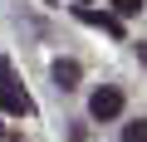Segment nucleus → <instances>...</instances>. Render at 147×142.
Returning <instances> with one entry per match:
<instances>
[{
    "instance_id": "obj_1",
    "label": "nucleus",
    "mask_w": 147,
    "mask_h": 142,
    "mask_svg": "<svg viewBox=\"0 0 147 142\" xmlns=\"http://www.w3.org/2000/svg\"><path fill=\"white\" fill-rule=\"evenodd\" d=\"M0 108H5L10 118H25L30 113V93L15 83V69L10 64H0Z\"/></svg>"
},
{
    "instance_id": "obj_2",
    "label": "nucleus",
    "mask_w": 147,
    "mask_h": 142,
    "mask_svg": "<svg viewBox=\"0 0 147 142\" xmlns=\"http://www.w3.org/2000/svg\"><path fill=\"white\" fill-rule=\"evenodd\" d=\"M88 113H93L98 122H108V118H118V113H123V93H118V88H98V93L88 98Z\"/></svg>"
},
{
    "instance_id": "obj_3",
    "label": "nucleus",
    "mask_w": 147,
    "mask_h": 142,
    "mask_svg": "<svg viewBox=\"0 0 147 142\" xmlns=\"http://www.w3.org/2000/svg\"><path fill=\"white\" fill-rule=\"evenodd\" d=\"M79 20H84V25H98V30H108V34H123V20H118V15H98V10H79Z\"/></svg>"
},
{
    "instance_id": "obj_4",
    "label": "nucleus",
    "mask_w": 147,
    "mask_h": 142,
    "mask_svg": "<svg viewBox=\"0 0 147 142\" xmlns=\"http://www.w3.org/2000/svg\"><path fill=\"white\" fill-rule=\"evenodd\" d=\"M54 83L59 88H74V83H79V64H74V59H59L54 64Z\"/></svg>"
},
{
    "instance_id": "obj_5",
    "label": "nucleus",
    "mask_w": 147,
    "mask_h": 142,
    "mask_svg": "<svg viewBox=\"0 0 147 142\" xmlns=\"http://www.w3.org/2000/svg\"><path fill=\"white\" fill-rule=\"evenodd\" d=\"M123 142H147V122H127L123 127Z\"/></svg>"
},
{
    "instance_id": "obj_6",
    "label": "nucleus",
    "mask_w": 147,
    "mask_h": 142,
    "mask_svg": "<svg viewBox=\"0 0 147 142\" xmlns=\"http://www.w3.org/2000/svg\"><path fill=\"white\" fill-rule=\"evenodd\" d=\"M137 5H142V0H113V10H118V15H137Z\"/></svg>"
},
{
    "instance_id": "obj_7",
    "label": "nucleus",
    "mask_w": 147,
    "mask_h": 142,
    "mask_svg": "<svg viewBox=\"0 0 147 142\" xmlns=\"http://www.w3.org/2000/svg\"><path fill=\"white\" fill-rule=\"evenodd\" d=\"M137 54H142V64H147V44H137Z\"/></svg>"
},
{
    "instance_id": "obj_8",
    "label": "nucleus",
    "mask_w": 147,
    "mask_h": 142,
    "mask_svg": "<svg viewBox=\"0 0 147 142\" xmlns=\"http://www.w3.org/2000/svg\"><path fill=\"white\" fill-rule=\"evenodd\" d=\"M0 137H5V127H0Z\"/></svg>"
}]
</instances>
